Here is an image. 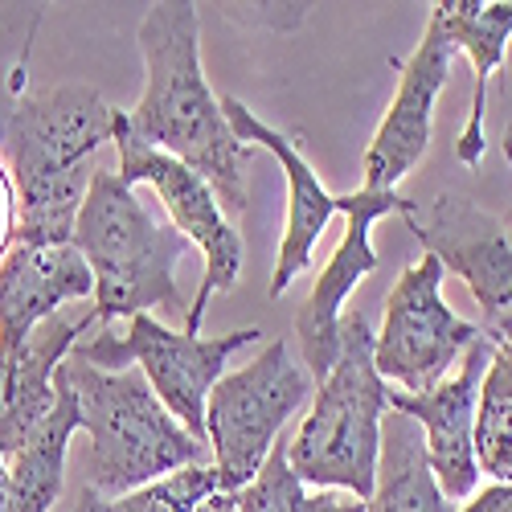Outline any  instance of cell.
Listing matches in <instances>:
<instances>
[{"label": "cell", "instance_id": "obj_26", "mask_svg": "<svg viewBox=\"0 0 512 512\" xmlns=\"http://www.w3.org/2000/svg\"><path fill=\"white\" fill-rule=\"evenodd\" d=\"M197 512H238V496L234 492H218V496H209Z\"/></svg>", "mask_w": 512, "mask_h": 512}, {"label": "cell", "instance_id": "obj_3", "mask_svg": "<svg viewBox=\"0 0 512 512\" xmlns=\"http://www.w3.org/2000/svg\"><path fill=\"white\" fill-rule=\"evenodd\" d=\"M74 246L95 275V320L111 324L119 316H140L164 308L168 316L189 320L185 295L177 291V263L193 242L127 189L119 173L99 168L91 193L82 201Z\"/></svg>", "mask_w": 512, "mask_h": 512}, {"label": "cell", "instance_id": "obj_29", "mask_svg": "<svg viewBox=\"0 0 512 512\" xmlns=\"http://www.w3.org/2000/svg\"><path fill=\"white\" fill-rule=\"evenodd\" d=\"M508 234H512V230H508Z\"/></svg>", "mask_w": 512, "mask_h": 512}, {"label": "cell", "instance_id": "obj_7", "mask_svg": "<svg viewBox=\"0 0 512 512\" xmlns=\"http://www.w3.org/2000/svg\"><path fill=\"white\" fill-rule=\"evenodd\" d=\"M115 144H119V181L127 189L152 185L156 197L168 209V218H173V226L205 254V275H201L197 300L189 304V320H185V332L201 336V324H205L213 295H226L242 275V234L230 226L218 193L209 189V181L201 173H193V168L181 164L177 156L156 152V148H148L144 140L132 136L127 111H119Z\"/></svg>", "mask_w": 512, "mask_h": 512}, {"label": "cell", "instance_id": "obj_27", "mask_svg": "<svg viewBox=\"0 0 512 512\" xmlns=\"http://www.w3.org/2000/svg\"><path fill=\"white\" fill-rule=\"evenodd\" d=\"M0 512H9V467L0 459Z\"/></svg>", "mask_w": 512, "mask_h": 512}, {"label": "cell", "instance_id": "obj_9", "mask_svg": "<svg viewBox=\"0 0 512 512\" xmlns=\"http://www.w3.org/2000/svg\"><path fill=\"white\" fill-rule=\"evenodd\" d=\"M406 230L435 254L443 271L459 275L476 295L480 332L492 345H512V234L476 197L447 189L435 197L431 218L406 213Z\"/></svg>", "mask_w": 512, "mask_h": 512}, {"label": "cell", "instance_id": "obj_20", "mask_svg": "<svg viewBox=\"0 0 512 512\" xmlns=\"http://www.w3.org/2000/svg\"><path fill=\"white\" fill-rule=\"evenodd\" d=\"M238 512H369L365 500L336 492H308V484L291 472L287 439H279L263 463V472L238 492Z\"/></svg>", "mask_w": 512, "mask_h": 512}, {"label": "cell", "instance_id": "obj_10", "mask_svg": "<svg viewBox=\"0 0 512 512\" xmlns=\"http://www.w3.org/2000/svg\"><path fill=\"white\" fill-rule=\"evenodd\" d=\"M115 123L119 111L82 82L21 99L5 127V160L17 193L54 185L87 168L95 148L115 140Z\"/></svg>", "mask_w": 512, "mask_h": 512}, {"label": "cell", "instance_id": "obj_5", "mask_svg": "<svg viewBox=\"0 0 512 512\" xmlns=\"http://www.w3.org/2000/svg\"><path fill=\"white\" fill-rule=\"evenodd\" d=\"M259 328H238L226 336H189V332H173L160 320H152V312H140L127 320V332H115L111 324L91 336L78 340L74 353L78 361H87L95 369L107 373H123L127 365H140V373L148 377L152 394L164 402V410L173 414L193 439L205 443V406L213 386L226 377V361L246 349L250 340H259Z\"/></svg>", "mask_w": 512, "mask_h": 512}, {"label": "cell", "instance_id": "obj_14", "mask_svg": "<svg viewBox=\"0 0 512 512\" xmlns=\"http://www.w3.org/2000/svg\"><path fill=\"white\" fill-rule=\"evenodd\" d=\"M222 111H226V119L234 127V136L242 144H250V148H259V152H271L283 164V177H287V230H283L279 259H275L271 287H267L271 300H279V295L312 267V254H316L320 234L328 230L332 213H340V197H332L320 185V177L312 173V164L304 160V152L295 148V140L275 132L271 123H263L246 103L226 95Z\"/></svg>", "mask_w": 512, "mask_h": 512}, {"label": "cell", "instance_id": "obj_4", "mask_svg": "<svg viewBox=\"0 0 512 512\" xmlns=\"http://www.w3.org/2000/svg\"><path fill=\"white\" fill-rule=\"evenodd\" d=\"M377 332L361 312L340 316V357L320 381L316 402L300 431L287 439V463L308 488H345L365 500L377 488L381 422L390 414V390L373 365Z\"/></svg>", "mask_w": 512, "mask_h": 512}, {"label": "cell", "instance_id": "obj_15", "mask_svg": "<svg viewBox=\"0 0 512 512\" xmlns=\"http://www.w3.org/2000/svg\"><path fill=\"white\" fill-rule=\"evenodd\" d=\"M95 275L74 242L66 246H13L0 263V357L17 353L25 340L66 304L91 300Z\"/></svg>", "mask_w": 512, "mask_h": 512}, {"label": "cell", "instance_id": "obj_19", "mask_svg": "<svg viewBox=\"0 0 512 512\" xmlns=\"http://www.w3.org/2000/svg\"><path fill=\"white\" fill-rule=\"evenodd\" d=\"M369 512H455L443 496L431 455H426L422 426L398 410L381 422V463H377V488L365 504Z\"/></svg>", "mask_w": 512, "mask_h": 512}, {"label": "cell", "instance_id": "obj_1", "mask_svg": "<svg viewBox=\"0 0 512 512\" xmlns=\"http://www.w3.org/2000/svg\"><path fill=\"white\" fill-rule=\"evenodd\" d=\"M140 54L144 91L136 107L127 111L132 136L201 173L226 213L234 218L246 213V177L259 148L234 136L222 99L205 82L197 5H181V0L152 5L140 21Z\"/></svg>", "mask_w": 512, "mask_h": 512}, {"label": "cell", "instance_id": "obj_21", "mask_svg": "<svg viewBox=\"0 0 512 512\" xmlns=\"http://www.w3.org/2000/svg\"><path fill=\"white\" fill-rule=\"evenodd\" d=\"M476 459L496 484H512V345H500L480 390Z\"/></svg>", "mask_w": 512, "mask_h": 512}, {"label": "cell", "instance_id": "obj_13", "mask_svg": "<svg viewBox=\"0 0 512 512\" xmlns=\"http://www.w3.org/2000/svg\"><path fill=\"white\" fill-rule=\"evenodd\" d=\"M451 62H455V46L447 41L439 17H426V33L418 41V50L410 54V62L398 74V91L394 103L381 119L377 136L365 152V185L373 193H394V185L410 173V168L426 156L431 148V115H435V99L451 78Z\"/></svg>", "mask_w": 512, "mask_h": 512}, {"label": "cell", "instance_id": "obj_16", "mask_svg": "<svg viewBox=\"0 0 512 512\" xmlns=\"http://www.w3.org/2000/svg\"><path fill=\"white\" fill-rule=\"evenodd\" d=\"M95 324V308H87L78 320L54 316L17 353L0 357V459H9L17 443L54 410V373L74 353L78 336L91 332Z\"/></svg>", "mask_w": 512, "mask_h": 512}, {"label": "cell", "instance_id": "obj_24", "mask_svg": "<svg viewBox=\"0 0 512 512\" xmlns=\"http://www.w3.org/2000/svg\"><path fill=\"white\" fill-rule=\"evenodd\" d=\"M459 512H512V484H492L476 500H467Z\"/></svg>", "mask_w": 512, "mask_h": 512}, {"label": "cell", "instance_id": "obj_18", "mask_svg": "<svg viewBox=\"0 0 512 512\" xmlns=\"http://www.w3.org/2000/svg\"><path fill=\"white\" fill-rule=\"evenodd\" d=\"M54 410L41 418L33 431L17 443V451L5 459L9 467V512H50L62 500L66 488V451L82 426L78 394L70 386L66 369L54 373Z\"/></svg>", "mask_w": 512, "mask_h": 512}, {"label": "cell", "instance_id": "obj_2", "mask_svg": "<svg viewBox=\"0 0 512 512\" xmlns=\"http://www.w3.org/2000/svg\"><path fill=\"white\" fill-rule=\"evenodd\" d=\"M62 369L91 435L82 455V484L103 500H119L181 467L213 463V451L164 410L140 369L107 373L78 357H66Z\"/></svg>", "mask_w": 512, "mask_h": 512}, {"label": "cell", "instance_id": "obj_28", "mask_svg": "<svg viewBox=\"0 0 512 512\" xmlns=\"http://www.w3.org/2000/svg\"><path fill=\"white\" fill-rule=\"evenodd\" d=\"M504 156H508V160H512V123H508V127H504Z\"/></svg>", "mask_w": 512, "mask_h": 512}, {"label": "cell", "instance_id": "obj_8", "mask_svg": "<svg viewBox=\"0 0 512 512\" xmlns=\"http://www.w3.org/2000/svg\"><path fill=\"white\" fill-rule=\"evenodd\" d=\"M443 275L447 271L435 254H422L390 291L373 365L381 381H398L402 394L435 390L439 381H447V369L484 336L480 324L459 320L443 304Z\"/></svg>", "mask_w": 512, "mask_h": 512}, {"label": "cell", "instance_id": "obj_25", "mask_svg": "<svg viewBox=\"0 0 512 512\" xmlns=\"http://www.w3.org/2000/svg\"><path fill=\"white\" fill-rule=\"evenodd\" d=\"M66 512H103V496L82 484V488L74 492V500H70V508H66Z\"/></svg>", "mask_w": 512, "mask_h": 512}, {"label": "cell", "instance_id": "obj_12", "mask_svg": "<svg viewBox=\"0 0 512 512\" xmlns=\"http://www.w3.org/2000/svg\"><path fill=\"white\" fill-rule=\"evenodd\" d=\"M496 345L480 336L463 353V365L455 377L439 381L426 394H402L390 390V410L414 418L426 435V455H431L435 480L447 500H463L476 492L480 459H476V414H480V390L492 369Z\"/></svg>", "mask_w": 512, "mask_h": 512}, {"label": "cell", "instance_id": "obj_11", "mask_svg": "<svg viewBox=\"0 0 512 512\" xmlns=\"http://www.w3.org/2000/svg\"><path fill=\"white\" fill-rule=\"evenodd\" d=\"M340 213H345V234H340L336 250L328 254L324 271L316 275V287L304 300V308L295 312V336H300V353H304V369L324 381L340 357V316H345L349 295L357 291V283L381 267V254L369 242L373 222H381L386 213H414V201L394 193H373V189H357L340 197Z\"/></svg>", "mask_w": 512, "mask_h": 512}, {"label": "cell", "instance_id": "obj_23", "mask_svg": "<svg viewBox=\"0 0 512 512\" xmlns=\"http://www.w3.org/2000/svg\"><path fill=\"white\" fill-rule=\"evenodd\" d=\"M13 246H17V185L9 164L0 160V263H5Z\"/></svg>", "mask_w": 512, "mask_h": 512}, {"label": "cell", "instance_id": "obj_22", "mask_svg": "<svg viewBox=\"0 0 512 512\" xmlns=\"http://www.w3.org/2000/svg\"><path fill=\"white\" fill-rule=\"evenodd\" d=\"M226 492L218 467H181L173 476H160L119 500H103V512H197L209 496Z\"/></svg>", "mask_w": 512, "mask_h": 512}, {"label": "cell", "instance_id": "obj_17", "mask_svg": "<svg viewBox=\"0 0 512 512\" xmlns=\"http://www.w3.org/2000/svg\"><path fill=\"white\" fill-rule=\"evenodd\" d=\"M431 13L439 17L447 41L455 46V54H467L476 70V91H472V111H467L463 136L455 144L459 164L476 168L484 156V107H488V78L504 66V50L512 37V0H439L431 5Z\"/></svg>", "mask_w": 512, "mask_h": 512}, {"label": "cell", "instance_id": "obj_6", "mask_svg": "<svg viewBox=\"0 0 512 512\" xmlns=\"http://www.w3.org/2000/svg\"><path fill=\"white\" fill-rule=\"evenodd\" d=\"M312 398V373L295 365L283 340L254 357L250 365L226 373L205 406V439L213 451V467L226 492H242L263 472L271 447L287 418Z\"/></svg>", "mask_w": 512, "mask_h": 512}]
</instances>
